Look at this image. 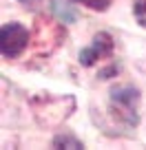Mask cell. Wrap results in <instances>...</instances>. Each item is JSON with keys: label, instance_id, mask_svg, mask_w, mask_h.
<instances>
[{"label": "cell", "instance_id": "cell-1", "mask_svg": "<svg viewBox=\"0 0 146 150\" xmlns=\"http://www.w3.org/2000/svg\"><path fill=\"white\" fill-rule=\"evenodd\" d=\"M29 42V31L22 27L20 22H7L2 27V33H0V47H2V53L5 57H16L24 51Z\"/></svg>", "mask_w": 146, "mask_h": 150}, {"label": "cell", "instance_id": "cell-2", "mask_svg": "<svg viewBox=\"0 0 146 150\" xmlns=\"http://www.w3.org/2000/svg\"><path fill=\"white\" fill-rule=\"evenodd\" d=\"M111 51H113V38L108 35V33H98L93 44H91V49H84L80 53V62L84 66H91L98 60H102V57H108Z\"/></svg>", "mask_w": 146, "mask_h": 150}, {"label": "cell", "instance_id": "cell-3", "mask_svg": "<svg viewBox=\"0 0 146 150\" xmlns=\"http://www.w3.org/2000/svg\"><path fill=\"white\" fill-rule=\"evenodd\" d=\"M113 104L120 108L122 115H128V117L135 122V104H137V93L133 88H115L113 91Z\"/></svg>", "mask_w": 146, "mask_h": 150}, {"label": "cell", "instance_id": "cell-4", "mask_svg": "<svg viewBox=\"0 0 146 150\" xmlns=\"http://www.w3.org/2000/svg\"><path fill=\"white\" fill-rule=\"evenodd\" d=\"M73 2H80V5L89 7V9H95V11H104L111 5V0H73Z\"/></svg>", "mask_w": 146, "mask_h": 150}, {"label": "cell", "instance_id": "cell-5", "mask_svg": "<svg viewBox=\"0 0 146 150\" xmlns=\"http://www.w3.org/2000/svg\"><path fill=\"white\" fill-rule=\"evenodd\" d=\"M135 18L142 27H146V0H137L135 2Z\"/></svg>", "mask_w": 146, "mask_h": 150}, {"label": "cell", "instance_id": "cell-6", "mask_svg": "<svg viewBox=\"0 0 146 150\" xmlns=\"http://www.w3.org/2000/svg\"><path fill=\"white\" fill-rule=\"evenodd\" d=\"M53 144H56V148H60V146H73V148H82L80 141H78V139H71V137H58Z\"/></svg>", "mask_w": 146, "mask_h": 150}]
</instances>
